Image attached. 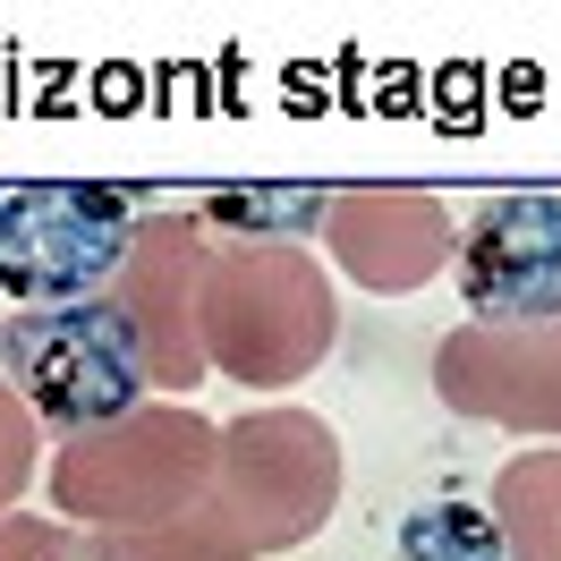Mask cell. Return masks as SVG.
<instances>
[{
  "label": "cell",
  "mask_w": 561,
  "mask_h": 561,
  "mask_svg": "<svg viewBox=\"0 0 561 561\" xmlns=\"http://www.w3.org/2000/svg\"><path fill=\"white\" fill-rule=\"evenodd\" d=\"M400 561H511V545L477 493H434L400 519Z\"/></svg>",
  "instance_id": "277c9868"
},
{
  "label": "cell",
  "mask_w": 561,
  "mask_h": 561,
  "mask_svg": "<svg viewBox=\"0 0 561 561\" xmlns=\"http://www.w3.org/2000/svg\"><path fill=\"white\" fill-rule=\"evenodd\" d=\"M213 221H255V230H307V221H323V196H221L213 205Z\"/></svg>",
  "instance_id": "5b68a950"
},
{
  "label": "cell",
  "mask_w": 561,
  "mask_h": 561,
  "mask_svg": "<svg viewBox=\"0 0 561 561\" xmlns=\"http://www.w3.org/2000/svg\"><path fill=\"white\" fill-rule=\"evenodd\" d=\"M137 196L128 187H85V179H43L0 196V289L18 307H77L103 298L128 247H137Z\"/></svg>",
  "instance_id": "7a4b0ae2"
},
{
  "label": "cell",
  "mask_w": 561,
  "mask_h": 561,
  "mask_svg": "<svg viewBox=\"0 0 561 561\" xmlns=\"http://www.w3.org/2000/svg\"><path fill=\"white\" fill-rule=\"evenodd\" d=\"M451 280L477 323H561V196H485L459 221Z\"/></svg>",
  "instance_id": "3957f363"
},
{
  "label": "cell",
  "mask_w": 561,
  "mask_h": 561,
  "mask_svg": "<svg viewBox=\"0 0 561 561\" xmlns=\"http://www.w3.org/2000/svg\"><path fill=\"white\" fill-rule=\"evenodd\" d=\"M0 375L51 434H94L128 417L153 383L137 316L119 298H77V307H18L0 316Z\"/></svg>",
  "instance_id": "6da1fadb"
}]
</instances>
